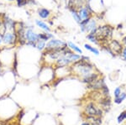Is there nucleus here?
I'll use <instances>...</instances> for the list:
<instances>
[{"mask_svg": "<svg viewBox=\"0 0 126 125\" xmlns=\"http://www.w3.org/2000/svg\"><path fill=\"white\" fill-rule=\"evenodd\" d=\"M46 42L41 40H38V41L35 43V49L39 50L40 52H43L46 50Z\"/></svg>", "mask_w": 126, "mask_h": 125, "instance_id": "18", "label": "nucleus"}, {"mask_svg": "<svg viewBox=\"0 0 126 125\" xmlns=\"http://www.w3.org/2000/svg\"><path fill=\"white\" fill-rule=\"evenodd\" d=\"M69 11H70L71 13V15H72V17L73 18V19L76 21V23H78V25L82 22V19H81L80 16H79V14H78V9H69Z\"/></svg>", "mask_w": 126, "mask_h": 125, "instance_id": "17", "label": "nucleus"}, {"mask_svg": "<svg viewBox=\"0 0 126 125\" xmlns=\"http://www.w3.org/2000/svg\"><path fill=\"white\" fill-rule=\"evenodd\" d=\"M37 15L40 19L42 20H50V17L52 16L51 11L46 8H39L37 9Z\"/></svg>", "mask_w": 126, "mask_h": 125, "instance_id": "10", "label": "nucleus"}, {"mask_svg": "<svg viewBox=\"0 0 126 125\" xmlns=\"http://www.w3.org/2000/svg\"><path fill=\"white\" fill-rule=\"evenodd\" d=\"M6 2H8V3H14V2H15L16 0H5Z\"/></svg>", "mask_w": 126, "mask_h": 125, "instance_id": "27", "label": "nucleus"}, {"mask_svg": "<svg viewBox=\"0 0 126 125\" xmlns=\"http://www.w3.org/2000/svg\"><path fill=\"white\" fill-rule=\"evenodd\" d=\"M54 38V35L51 33V32H40L39 33V40H44V41L47 42L49 41L50 39Z\"/></svg>", "mask_w": 126, "mask_h": 125, "instance_id": "14", "label": "nucleus"}, {"mask_svg": "<svg viewBox=\"0 0 126 125\" xmlns=\"http://www.w3.org/2000/svg\"><path fill=\"white\" fill-rule=\"evenodd\" d=\"M34 24L35 25L39 28L40 29H41L42 31L45 32H51V28H50V25H49L48 23H46V21L40 19H36L34 20Z\"/></svg>", "mask_w": 126, "mask_h": 125, "instance_id": "11", "label": "nucleus"}, {"mask_svg": "<svg viewBox=\"0 0 126 125\" xmlns=\"http://www.w3.org/2000/svg\"><path fill=\"white\" fill-rule=\"evenodd\" d=\"M84 48L86 49L87 50H88V51H90L91 53L94 54L95 56H98L99 54H100V50H99L98 49H97V47H94V46L91 45L90 44H84Z\"/></svg>", "mask_w": 126, "mask_h": 125, "instance_id": "16", "label": "nucleus"}, {"mask_svg": "<svg viewBox=\"0 0 126 125\" xmlns=\"http://www.w3.org/2000/svg\"><path fill=\"white\" fill-rule=\"evenodd\" d=\"M125 125H126V124H125Z\"/></svg>", "mask_w": 126, "mask_h": 125, "instance_id": "28", "label": "nucleus"}, {"mask_svg": "<svg viewBox=\"0 0 126 125\" xmlns=\"http://www.w3.org/2000/svg\"><path fill=\"white\" fill-rule=\"evenodd\" d=\"M126 99V92H122L121 94L119 96H118L117 97H114V102L115 104H121Z\"/></svg>", "mask_w": 126, "mask_h": 125, "instance_id": "20", "label": "nucleus"}, {"mask_svg": "<svg viewBox=\"0 0 126 125\" xmlns=\"http://www.w3.org/2000/svg\"><path fill=\"white\" fill-rule=\"evenodd\" d=\"M87 121H88L91 125H102L103 124L102 118H100V117H91V118H87Z\"/></svg>", "mask_w": 126, "mask_h": 125, "instance_id": "15", "label": "nucleus"}, {"mask_svg": "<svg viewBox=\"0 0 126 125\" xmlns=\"http://www.w3.org/2000/svg\"><path fill=\"white\" fill-rule=\"evenodd\" d=\"M119 56L121 57V59L124 60V61H126V46L124 45L123 49L121 50V53Z\"/></svg>", "mask_w": 126, "mask_h": 125, "instance_id": "23", "label": "nucleus"}, {"mask_svg": "<svg viewBox=\"0 0 126 125\" xmlns=\"http://www.w3.org/2000/svg\"><path fill=\"white\" fill-rule=\"evenodd\" d=\"M78 11L79 16H80L82 21L84 19H90V18H92L93 16H94L93 15V14L92 13V11H91V10L89 9L86 5L81 7L80 9H78Z\"/></svg>", "mask_w": 126, "mask_h": 125, "instance_id": "9", "label": "nucleus"}, {"mask_svg": "<svg viewBox=\"0 0 126 125\" xmlns=\"http://www.w3.org/2000/svg\"><path fill=\"white\" fill-rule=\"evenodd\" d=\"M100 77H101L100 72H99L98 70H97V71H94V72H93V73L89 74L88 76H85V77L82 78L81 81H82L83 83L87 84V85H90V84H92L93 82H94L95 81H97Z\"/></svg>", "mask_w": 126, "mask_h": 125, "instance_id": "8", "label": "nucleus"}, {"mask_svg": "<svg viewBox=\"0 0 126 125\" xmlns=\"http://www.w3.org/2000/svg\"><path fill=\"white\" fill-rule=\"evenodd\" d=\"M66 44H67V47L72 50V51L75 52V53H77V54H79V55H82L83 54L82 50L81 49V47H79L78 45H76L74 42L67 41L66 42Z\"/></svg>", "mask_w": 126, "mask_h": 125, "instance_id": "13", "label": "nucleus"}, {"mask_svg": "<svg viewBox=\"0 0 126 125\" xmlns=\"http://www.w3.org/2000/svg\"><path fill=\"white\" fill-rule=\"evenodd\" d=\"M81 125H91L90 123L88 122V121H85V122H83Z\"/></svg>", "mask_w": 126, "mask_h": 125, "instance_id": "25", "label": "nucleus"}, {"mask_svg": "<svg viewBox=\"0 0 126 125\" xmlns=\"http://www.w3.org/2000/svg\"><path fill=\"white\" fill-rule=\"evenodd\" d=\"M125 120H126V110H124L123 112H121L120 114H119L117 118V122L119 124L125 122Z\"/></svg>", "mask_w": 126, "mask_h": 125, "instance_id": "21", "label": "nucleus"}, {"mask_svg": "<svg viewBox=\"0 0 126 125\" xmlns=\"http://www.w3.org/2000/svg\"><path fill=\"white\" fill-rule=\"evenodd\" d=\"M15 3L17 7L19 8H24L27 4H29V1L28 0H16Z\"/></svg>", "mask_w": 126, "mask_h": 125, "instance_id": "22", "label": "nucleus"}, {"mask_svg": "<svg viewBox=\"0 0 126 125\" xmlns=\"http://www.w3.org/2000/svg\"><path fill=\"white\" fill-rule=\"evenodd\" d=\"M26 42L36 43L39 40V33H36L32 25H25V32H24Z\"/></svg>", "mask_w": 126, "mask_h": 125, "instance_id": "7", "label": "nucleus"}, {"mask_svg": "<svg viewBox=\"0 0 126 125\" xmlns=\"http://www.w3.org/2000/svg\"><path fill=\"white\" fill-rule=\"evenodd\" d=\"M122 92V89L120 86H118L114 89V92H113V95H114V97H117L118 96H119Z\"/></svg>", "mask_w": 126, "mask_h": 125, "instance_id": "24", "label": "nucleus"}, {"mask_svg": "<svg viewBox=\"0 0 126 125\" xmlns=\"http://www.w3.org/2000/svg\"><path fill=\"white\" fill-rule=\"evenodd\" d=\"M87 39L89 41L91 42V43L94 44V45H100V42H99L98 39H97V37L93 33L87 34Z\"/></svg>", "mask_w": 126, "mask_h": 125, "instance_id": "19", "label": "nucleus"}, {"mask_svg": "<svg viewBox=\"0 0 126 125\" xmlns=\"http://www.w3.org/2000/svg\"><path fill=\"white\" fill-rule=\"evenodd\" d=\"M102 46L103 47V49L107 52H109V54H111L113 56H116L120 55L124 45L122 42L119 41V40L111 39L107 44H105V45Z\"/></svg>", "mask_w": 126, "mask_h": 125, "instance_id": "3", "label": "nucleus"}, {"mask_svg": "<svg viewBox=\"0 0 126 125\" xmlns=\"http://www.w3.org/2000/svg\"><path fill=\"white\" fill-rule=\"evenodd\" d=\"M66 47H67V44L66 41L62 40L56 39V38H52L49 41L46 42V50L47 51L50 50H62L65 49Z\"/></svg>", "mask_w": 126, "mask_h": 125, "instance_id": "6", "label": "nucleus"}, {"mask_svg": "<svg viewBox=\"0 0 126 125\" xmlns=\"http://www.w3.org/2000/svg\"><path fill=\"white\" fill-rule=\"evenodd\" d=\"M103 111L102 108L93 102H89L83 108V114L86 118H91V117H100L102 118L103 115Z\"/></svg>", "mask_w": 126, "mask_h": 125, "instance_id": "2", "label": "nucleus"}, {"mask_svg": "<svg viewBox=\"0 0 126 125\" xmlns=\"http://www.w3.org/2000/svg\"><path fill=\"white\" fill-rule=\"evenodd\" d=\"M3 46L15 47L17 45V36L15 30H6L3 35Z\"/></svg>", "mask_w": 126, "mask_h": 125, "instance_id": "5", "label": "nucleus"}, {"mask_svg": "<svg viewBox=\"0 0 126 125\" xmlns=\"http://www.w3.org/2000/svg\"><path fill=\"white\" fill-rule=\"evenodd\" d=\"M85 5V0H67V9H79Z\"/></svg>", "mask_w": 126, "mask_h": 125, "instance_id": "12", "label": "nucleus"}, {"mask_svg": "<svg viewBox=\"0 0 126 125\" xmlns=\"http://www.w3.org/2000/svg\"><path fill=\"white\" fill-rule=\"evenodd\" d=\"M80 26L81 32L82 33H87V34H91L93 33L97 28V20L96 18H94V16H93L92 18L87 19H84L79 24Z\"/></svg>", "mask_w": 126, "mask_h": 125, "instance_id": "4", "label": "nucleus"}, {"mask_svg": "<svg viewBox=\"0 0 126 125\" xmlns=\"http://www.w3.org/2000/svg\"><path fill=\"white\" fill-rule=\"evenodd\" d=\"M3 46V38H2V35H0V47Z\"/></svg>", "mask_w": 126, "mask_h": 125, "instance_id": "26", "label": "nucleus"}, {"mask_svg": "<svg viewBox=\"0 0 126 125\" xmlns=\"http://www.w3.org/2000/svg\"><path fill=\"white\" fill-rule=\"evenodd\" d=\"M70 68L72 75L75 76L80 80H82L85 76H88L89 74L97 70L96 66L90 61L88 56L83 55L81 56V59L77 62H75V63H73L70 66Z\"/></svg>", "mask_w": 126, "mask_h": 125, "instance_id": "1", "label": "nucleus"}]
</instances>
